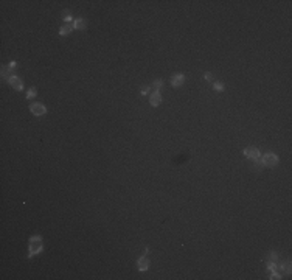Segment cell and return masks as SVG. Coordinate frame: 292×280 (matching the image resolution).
<instances>
[{
    "label": "cell",
    "mask_w": 292,
    "mask_h": 280,
    "mask_svg": "<svg viewBox=\"0 0 292 280\" xmlns=\"http://www.w3.org/2000/svg\"><path fill=\"white\" fill-rule=\"evenodd\" d=\"M42 251V238L41 236H31L30 240V255L28 257H33L36 254H39V252Z\"/></svg>",
    "instance_id": "obj_1"
},
{
    "label": "cell",
    "mask_w": 292,
    "mask_h": 280,
    "mask_svg": "<svg viewBox=\"0 0 292 280\" xmlns=\"http://www.w3.org/2000/svg\"><path fill=\"white\" fill-rule=\"evenodd\" d=\"M277 164H278L277 154L267 153V154L263 156V165H266V166H277Z\"/></svg>",
    "instance_id": "obj_2"
},
{
    "label": "cell",
    "mask_w": 292,
    "mask_h": 280,
    "mask_svg": "<svg viewBox=\"0 0 292 280\" xmlns=\"http://www.w3.org/2000/svg\"><path fill=\"white\" fill-rule=\"evenodd\" d=\"M30 111L33 112L36 117H41V115H44L45 112H47V107L44 104H41V103H34V104L30 106Z\"/></svg>",
    "instance_id": "obj_3"
},
{
    "label": "cell",
    "mask_w": 292,
    "mask_h": 280,
    "mask_svg": "<svg viewBox=\"0 0 292 280\" xmlns=\"http://www.w3.org/2000/svg\"><path fill=\"white\" fill-rule=\"evenodd\" d=\"M8 83H9V86H11V87H13L14 90H22V89H24V83H22V79L17 78V76H9Z\"/></svg>",
    "instance_id": "obj_4"
},
{
    "label": "cell",
    "mask_w": 292,
    "mask_h": 280,
    "mask_svg": "<svg viewBox=\"0 0 292 280\" xmlns=\"http://www.w3.org/2000/svg\"><path fill=\"white\" fill-rule=\"evenodd\" d=\"M244 154L247 156V157H250L253 160H258L259 159V151L256 148H246L244 149Z\"/></svg>",
    "instance_id": "obj_5"
},
{
    "label": "cell",
    "mask_w": 292,
    "mask_h": 280,
    "mask_svg": "<svg viewBox=\"0 0 292 280\" xmlns=\"http://www.w3.org/2000/svg\"><path fill=\"white\" fill-rule=\"evenodd\" d=\"M137 265H138V269H140V271H146V269L149 268V260H148L146 257H142V258H138Z\"/></svg>",
    "instance_id": "obj_6"
},
{
    "label": "cell",
    "mask_w": 292,
    "mask_h": 280,
    "mask_svg": "<svg viewBox=\"0 0 292 280\" xmlns=\"http://www.w3.org/2000/svg\"><path fill=\"white\" fill-rule=\"evenodd\" d=\"M183 83H185V76H183V75H176V76L171 79V84L174 86V87H179Z\"/></svg>",
    "instance_id": "obj_7"
},
{
    "label": "cell",
    "mask_w": 292,
    "mask_h": 280,
    "mask_svg": "<svg viewBox=\"0 0 292 280\" xmlns=\"http://www.w3.org/2000/svg\"><path fill=\"white\" fill-rule=\"evenodd\" d=\"M149 103L152 104V106H159V104L162 103V96H160V94H159V92H154L152 95H151V98H149Z\"/></svg>",
    "instance_id": "obj_8"
},
{
    "label": "cell",
    "mask_w": 292,
    "mask_h": 280,
    "mask_svg": "<svg viewBox=\"0 0 292 280\" xmlns=\"http://www.w3.org/2000/svg\"><path fill=\"white\" fill-rule=\"evenodd\" d=\"M73 28H76V30H84V28H85V20H84V19H76V20H75V24H73Z\"/></svg>",
    "instance_id": "obj_9"
},
{
    "label": "cell",
    "mask_w": 292,
    "mask_h": 280,
    "mask_svg": "<svg viewBox=\"0 0 292 280\" xmlns=\"http://www.w3.org/2000/svg\"><path fill=\"white\" fill-rule=\"evenodd\" d=\"M70 31H72V25H64L61 30H59V34L61 36H66V34H68Z\"/></svg>",
    "instance_id": "obj_10"
},
{
    "label": "cell",
    "mask_w": 292,
    "mask_h": 280,
    "mask_svg": "<svg viewBox=\"0 0 292 280\" xmlns=\"http://www.w3.org/2000/svg\"><path fill=\"white\" fill-rule=\"evenodd\" d=\"M62 19L66 20V22H70V20H72V13H70L68 9H66V11H62Z\"/></svg>",
    "instance_id": "obj_11"
},
{
    "label": "cell",
    "mask_w": 292,
    "mask_h": 280,
    "mask_svg": "<svg viewBox=\"0 0 292 280\" xmlns=\"http://www.w3.org/2000/svg\"><path fill=\"white\" fill-rule=\"evenodd\" d=\"M8 67H9V66H3V67H2V78L9 79V70H8Z\"/></svg>",
    "instance_id": "obj_12"
},
{
    "label": "cell",
    "mask_w": 292,
    "mask_h": 280,
    "mask_svg": "<svg viewBox=\"0 0 292 280\" xmlns=\"http://www.w3.org/2000/svg\"><path fill=\"white\" fill-rule=\"evenodd\" d=\"M162 86H163V81H162V79H157V81H154V83H152V87H154V89H157V90L162 87Z\"/></svg>",
    "instance_id": "obj_13"
},
{
    "label": "cell",
    "mask_w": 292,
    "mask_h": 280,
    "mask_svg": "<svg viewBox=\"0 0 292 280\" xmlns=\"http://www.w3.org/2000/svg\"><path fill=\"white\" fill-rule=\"evenodd\" d=\"M33 96H36V89H30L26 94V98H33Z\"/></svg>",
    "instance_id": "obj_14"
},
{
    "label": "cell",
    "mask_w": 292,
    "mask_h": 280,
    "mask_svg": "<svg viewBox=\"0 0 292 280\" xmlns=\"http://www.w3.org/2000/svg\"><path fill=\"white\" fill-rule=\"evenodd\" d=\"M140 94H142V95H146V94H149V87H148V86H143V87L140 89Z\"/></svg>",
    "instance_id": "obj_15"
},
{
    "label": "cell",
    "mask_w": 292,
    "mask_h": 280,
    "mask_svg": "<svg viewBox=\"0 0 292 280\" xmlns=\"http://www.w3.org/2000/svg\"><path fill=\"white\" fill-rule=\"evenodd\" d=\"M214 89L218 90V92H222V90H224V86L221 84V83H216V84H214Z\"/></svg>",
    "instance_id": "obj_16"
},
{
    "label": "cell",
    "mask_w": 292,
    "mask_h": 280,
    "mask_svg": "<svg viewBox=\"0 0 292 280\" xmlns=\"http://www.w3.org/2000/svg\"><path fill=\"white\" fill-rule=\"evenodd\" d=\"M212 73H205V79H207V81H212Z\"/></svg>",
    "instance_id": "obj_17"
},
{
    "label": "cell",
    "mask_w": 292,
    "mask_h": 280,
    "mask_svg": "<svg viewBox=\"0 0 292 280\" xmlns=\"http://www.w3.org/2000/svg\"><path fill=\"white\" fill-rule=\"evenodd\" d=\"M14 67H16V62H14V61H13V62H11V64H9V69H14Z\"/></svg>",
    "instance_id": "obj_18"
}]
</instances>
